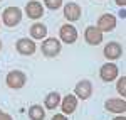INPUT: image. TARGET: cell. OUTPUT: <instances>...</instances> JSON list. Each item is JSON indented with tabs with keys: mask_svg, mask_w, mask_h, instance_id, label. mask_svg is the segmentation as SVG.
I'll return each mask as SVG.
<instances>
[{
	"mask_svg": "<svg viewBox=\"0 0 126 120\" xmlns=\"http://www.w3.org/2000/svg\"><path fill=\"white\" fill-rule=\"evenodd\" d=\"M25 14H27V17H30V19H40L44 15V7H42L40 2L30 0V2H27V5H25Z\"/></svg>",
	"mask_w": 126,
	"mask_h": 120,
	"instance_id": "obj_10",
	"label": "cell"
},
{
	"mask_svg": "<svg viewBox=\"0 0 126 120\" xmlns=\"http://www.w3.org/2000/svg\"><path fill=\"white\" fill-rule=\"evenodd\" d=\"M25 81H27V76H25L24 71L14 70L7 74V85H9V88L19 90V88H22V86L25 85Z\"/></svg>",
	"mask_w": 126,
	"mask_h": 120,
	"instance_id": "obj_3",
	"label": "cell"
},
{
	"mask_svg": "<svg viewBox=\"0 0 126 120\" xmlns=\"http://www.w3.org/2000/svg\"><path fill=\"white\" fill-rule=\"evenodd\" d=\"M76 108H78V96L76 95H67V96L62 98V101H61V110H62L64 115H71Z\"/></svg>",
	"mask_w": 126,
	"mask_h": 120,
	"instance_id": "obj_14",
	"label": "cell"
},
{
	"mask_svg": "<svg viewBox=\"0 0 126 120\" xmlns=\"http://www.w3.org/2000/svg\"><path fill=\"white\" fill-rule=\"evenodd\" d=\"M44 3L50 10H57V9L62 7V0H44Z\"/></svg>",
	"mask_w": 126,
	"mask_h": 120,
	"instance_id": "obj_19",
	"label": "cell"
},
{
	"mask_svg": "<svg viewBox=\"0 0 126 120\" xmlns=\"http://www.w3.org/2000/svg\"><path fill=\"white\" fill-rule=\"evenodd\" d=\"M113 120H126V119H125V113H121L119 117H114V119H113Z\"/></svg>",
	"mask_w": 126,
	"mask_h": 120,
	"instance_id": "obj_23",
	"label": "cell"
},
{
	"mask_svg": "<svg viewBox=\"0 0 126 120\" xmlns=\"http://www.w3.org/2000/svg\"><path fill=\"white\" fill-rule=\"evenodd\" d=\"M0 120H14V119L10 117L9 113H5V112H2V110H0Z\"/></svg>",
	"mask_w": 126,
	"mask_h": 120,
	"instance_id": "obj_20",
	"label": "cell"
},
{
	"mask_svg": "<svg viewBox=\"0 0 126 120\" xmlns=\"http://www.w3.org/2000/svg\"><path fill=\"white\" fill-rule=\"evenodd\" d=\"M29 119L30 120H44L46 119V110L40 105H32L29 108Z\"/></svg>",
	"mask_w": 126,
	"mask_h": 120,
	"instance_id": "obj_17",
	"label": "cell"
},
{
	"mask_svg": "<svg viewBox=\"0 0 126 120\" xmlns=\"http://www.w3.org/2000/svg\"><path fill=\"white\" fill-rule=\"evenodd\" d=\"M104 108L108 112H113V113H125L126 101H125V98H109L104 103Z\"/></svg>",
	"mask_w": 126,
	"mask_h": 120,
	"instance_id": "obj_12",
	"label": "cell"
},
{
	"mask_svg": "<svg viewBox=\"0 0 126 120\" xmlns=\"http://www.w3.org/2000/svg\"><path fill=\"white\" fill-rule=\"evenodd\" d=\"M52 120H67V117L64 115V113H57V115H54Z\"/></svg>",
	"mask_w": 126,
	"mask_h": 120,
	"instance_id": "obj_21",
	"label": "cell"
},
{
	"mask_svg": "<svg viewBox=\"0 0 126 120\" xmlns=\"http://www.w3.org/2000/svg\"><path fill=\"white\" fill-rule=\"evenodd\" d=\"M97 29L101 32H111V30L116 27V17L111 15V14H103L99 20H97Z\"/></svg>",
	"mask_w": 126,
	"mask_h": 120,
	"instance_id": "obj_8",
	"label": "cell"
},
{
	"mask_svg": "<svg viewBox=\"0 0 126 120\" xmlns=\"http://www.w3.org/2000/svg\"><path fill=\"white\" fill-rule=\"evenodd\" d=\"M116 3L119 5V7H123V9H125V5H126V0H116Z\"/></svg>",
	"mask_w": 126,
	"mask_h": 120,
	"instance_id": "obj_22",
	"label": "cell"
},
{
	"mask_svg": "<svg viewBox=\"0 0 126 120\" xmlns=\"http://www.w3.org/2000/svg\"><path fill=\"white\" fill-rule=\"evenodd\" d=\"M104 56H106V59H111L114 61L118 58H121L123 56V48H121V44L119 42H108L106 48H104Z\"/></svg>",
	"mask_w": 126,
	"mask_h": 120,
	"instance_id": "obj_11",
	"label": "cell"
},
{
	"mask_svg": "<svg viewBox=\"0 0 126 120\" xmlns=\"http://www.w3.org/2000/svg\"><path fill=\"white\" fill-rule=\"evenodd\" d=\"M116 90H118V93L121 95V98H125V96H126V76H121V78L118 80Z\"/></svg>",
	"mask_w": 126,
	"mask_h": 120,
	"instance_id": "obj_18",
	"label": "cell"
},
{
	"mask_svg": "<svg viewBox=\"0 0 126 120\" xmlns=\"http://www.w3.org/2000/svg\"><path fill=\"white\" fill-rule=\"evenodd\" d=\"M81 7H79V3H76V2H69L67 5L64 7V17L67 20H71V22H76V20L81 19Z\"/></svg>",
	"mask_w": 126,
	"mask_h": 120,
	"instance_id": "obj_13",
	"label": "cell"
},
{
	"mask_svg": "<svg viewBox=\"0 0 126 120\" xmlns=\"http://www.w3.org/2000/svg\"><path fill=\"white\" fill-rule=\"evenodd\" d=\"M2 20L7 27H15L22 20V10L19 7H7L2 12Z\"/></svg>",
	"mask_w": 126,
	"mask_h": 120,
	"instance_id": "obj_1",
	"label": "cell"
},
{
	"mask_svg": "<svg viewBox=\"0 0 126 120\" xmlns=\"http://www.w3.org/2000/svg\"><path fill=\"white\" fill-rule=\"evenodd\" d=\"M0 49H2V41H0Z\"/></svg>",
	"mask_w": 126,
	"mask_h": 120,
	"instance_id": "obj_24",
	"label": "cell"
},
{
	"mask_svg": "<svg viewBox=\"0 0 126 120\" xmlns=\"http://www.w3.org/2000/svg\"><path fill=\"white\" fill-rule=\"evenodd\" d=\"M59 103H61V95H59L57 91L49 93L47 96H46V101H44V105H46V108H47V110H54Z\"/></svg>",
	"mask_w": 126,
	"mask_h": 120,
	"instance_id": "obj_16",
	"label": "cell"
},
{
	"mask_svg": "<svg viewBox=\"0 0 126 120\" xmlns=\"http://www.w3.org/2000/svg\"><path fill=\"white\" fill-rule=\"evenodd\" d=\"M15 48L19 51V54L22 56H32L34 52H35V42L32 39H27V37H22V39L17 41V44H15Z\"/></svg>",
	"mask_w": 126,
	"mask_h": 120,
	"instance_id": "obj_7",
	"label": "cell"
},
{
	"mask_svg": "<svg viewBox=\"0 0 126 120\" xmlns=\"http://www.w3.org/2000/svg\"><path fill=\"white\" fill-rule=\"evenodd\" d=\"M99 76H101V80L106 81V83L116 80L118 78V66L114 63H106V64H103L101 70H99Z\"/></svg>",
	"mask_w": 126,
	"mask_h": 120,
	"instance_id": "obj_5",
	"label": "cell"
},
{
	"mask_svg": "<svg viewBox=\"0 0 126 120\" xmlns=\"http://www.w3.org/2000/svg\"><path fill=\"white\" fill-rule=\"evenodd\" d=\"M84 39H86L87 44L97 46V44L103 42V32L97 29V27H94V25H89V27H86V30H84Z\"/></svg>",
	"mask_w": 126,
	"mask_h": 120,
	"instance_id": "obj_6",
	"label": "cell"
},
{
	"mask_svg": "<svg viewBox=\"0 0 126 120\" xmlns=\"http://www.w3.org/2000/svg\"><path fill=\"white\" fill-rule=\"evenodd\" d=\"M74 95L81 100H87L93 95V83L89 80H81L74 88Z\"/></svg>",
	"mask_w": 126,
	"mask_h": 120,
	"instance_id": "obj_4",
	"label": "cell"
},
{
	"mask_svg": "<svg viewBox=\"0 0 126 120\" xmlns=\"http://www.w3.org/2000/svg\"><path fill=\"white\" fill-rule=\"evenodd\" d=\"M40 51H42V54L46 58H54V56H57L61 52V42L56 37H49V39H46L42 42Z\"/></svg>",
	"mask_w": 126,
	"mask_h": 120,
	"instance_id": "obj_2",
	"label": "cell"
},
{
	"mask_svg": "<svg viewBox=\"0 0 126 120\" xmlns=\"http://www.w3.org/2000/svg\"><path fill=\"white\" fill-rule=\"evenodd\" d=\"M46 36H47V27L44 24L37 22L30 27V37L32 39H46Z\"/></svg>",
	"mask_w": 126,
	"mask_h": 120,
	"instance_id": "obj_15",
	"label": "cell"
},
{
	"mask_svg": "<svg viewBox=\"0 0 126 120\" xmlns=\"http://www.w3.org/2000/svg\"><path fill=\"white\" fill-rule=\"evenodd\" d=\"M59 34H61V39L62 42H67V44H72V42H76L78 39V30L74 25H71V24H64L61 30H59Z\"/></svg>",
	"mask_w": 126,
	"mask_h": 120,
	"instance_id": "obj_9",
	"label": "cell"
}]
</instances>
